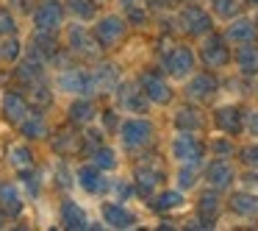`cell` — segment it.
<instances>
[{
    "instance_id": "cell-1",
    "label": "cell",
    "mask_w": 258,
    "mask_h": 231,
    "mask_svg": "<svg viewBox=\"0 0 258 231\" xmlns=\"http://www.w3.org/2000/svg\"><path fill=\"white\" fill-rule=\"evenodd\" d=\"M117 145L125 156H142L158 140V125L150 114H122L117 128Z\"/></svg>"
},
{
    "instance_id": "cell-2",
    "label": "cell",
    "mask_w": 258,
    "mask_h": 231,
    "mask_svg": "<svg viewBox=\"0 0 258 231\" xmlns=\"http://www.w3.org/2000/svg\"><path fill=\"white\" fill-rule=\"evenodd\" d=\"M158 67L175 81V84H183L186 78L200 70V59H197V45H191L189 39L180 42H169L167 48L158 51Z\"/></svg>"
},
{
    "instance_id": "cell-3",
    "label": "cell",
    "mask_w": 258,
    "mask_h": 231,
    "mask_svg": "<svg viewBox=\"0 0 258 231\" xmlns=\"http://www.w3.org/2000/svg\"><path fill=\"white\" fill-rule=\"evenodd\" d=\"M53 86H56L58 95L67 98H100L92 64L86 62H73L67 67H58L53 73Z\"/></svg>"
},
{
    "instance_id": "cell-4",
    "label": "cell",
    "mask_w": 258,
    "mask_h": 231,
    "mask_svg": "<svg viewBox=\"0 0 258 231\" xmlns=\"http://www.w3.org/2000/svg\"><path fill=\"white\" fill-rule=\"evenodd\" d=\"M172 23H175V31L189 42H197L206 34L217 31V17L208 12L206 3H197V0L180 3V6L175 9V14H172Z\"/></svg>"
},
{
    "instance_id": "cell-5",
    "label": "cell",
    "mask_w": 258,
    "mask_h": 231,
    "mask_svg": "<svg viewBox=\"0 0 258 231\" xmlns=\"http://www.w3.org/2000/svg\"><path fill=\"white\" fill-rule=\"evenodd\" d=\"M131 178H134V184H136L139 201L147 203L164 184H169V162L167 159L161 162V159H156V156L142 153V156H136V162H134Z\"/></svg>"
},
{
    "instance_id": "cell-6",
    "label": "cell",
    "mask_w": 258,
    "mask_h": 231,
    "mask_svg": "<svg viewBox=\"0 0 258 231\" xmlns=\"http://www.w3.org/2000/svg\"><path fill=\"white\" fill-rule=\"evenodd\" d=\"M191 212L195 214L183 223L186 228H197V231L217 228L225 212V195L208 184H200L195 192V201H191Z\"/></svg>"
},
{
    "instance_id": "cell-7",
    "label": "cell",
    "mask_w": 258,
    "mask_h": 231,
    "mask_svg": "<svg viewBox=\"0 0 258 231\" xmlns=\"http://www.w3.org/2000/svg\"><path fill=\"white\" fill-rule=\"evenodd\" d=\"M136 81H139L142 92L147 95V101L153 103V109H172L178 103V84L164 73L158 64H150V67H142L136 73Z\"/></svg>"
},
{
    "instance_id": "cell-8",
    "label": "cell",
    "mask_w": 258,
    "mask_h": 231,
    "mask_svg": "<svg viewBox=\"0 0 258 231\" xmlns=\"http://www.w3.org/2000/svg\"><path fill=\"white\" fill-rule=\"evenodd\" d=\"M167 162L203 167L208 162V140L191 131H172V136L167 140Z\"/></svg>"
},
{
    "instance_id": "cell-9",
    "label": "cell",
    "mask_w": 258,
    "mask_h": 231,
    "mask_svg": "<svg viewBox=\"0 0 258 231\" xmlns=\"http://www.w3.org/2000/svg\"><path fill=\"white\" fill-rule=\"evenodd\" d=\"M131 25H128V20H125V14L122 12H100L97 14V20L92 23V34H95V39H97V45L103 48V53L106 56H111V53H117L119 48L128 42V36H131Z\"/></svg>"
},
{
    "instance_id": "cell-10",
    "label": "cell",
    "mask_w": 258,
    "mask_h": 231,
    "mask_svg": "<svg viewBox=\"0 0 258 231\" xmlns=\"http://www.w3.org/2000/svg\"><path fill=\"white\" fill-rule=\"evenodd\" d=\"M61 42L70 53H73L78 62H86V64H95L97 59H103V48L97 45L95 34H92V25L89 23H78V20H67L61 31Z\"/></svg>"
},
{
    "instance_id": "cell-11",
    "label": "cell",
    "mask_w": 258,
    "mask_h": 231,
    "mask_svg": "<svg viewBox=\"0 0 258 231\" xmlns=\"http://www.w3.org/2000/svg\"><path fill=\"white\" fill-rule=\"evenodd\" d=\"M195 45H197V59H200V67L214 70V73H225V70L233 67V45L225 39L222 28L206 34L203 39H197Z\"/></svg>"
},
{
    "instance_id": "cell-12",
    "label": "cell",
    "mask_w": 258,
    "mask_h": 231,
    "mask_svg": "<svg viewBox=\"0 0 258 231\" xmlns=\"http://www.w3.org/2000/svg\"><path fill=\"white\" fill-rule=\"evenodd\" d=\"M219 95H222V73H214L206 67H200L191 78L180 84V98L197 103V106H214Z\"/></svg>"
},
{
    "instance_id": "cell-13",
    "label": "cell",
    "mask_w": 258,
    "mask_h": 231,
    "mask_svg": "<svg viewBox=\"0 0 258 231\" xmlns=\"http://www.w3.org/2000/svg\"><path fill=\"white\" fill-rule=\"evenodd\" d=\"M239 173L241 167L236 164V159H217L208 156V162L203 164V184L219 190L222 195H228L233 187H239Z\"/></svg>"
},
{
    "instance_id": "cell-14",
    "label": "cell",
    "mask_w": 258,
    "mask_h": 231,
    "mask_svg": "<svg viewBox=\"0 0 258 231\" xmlns=\"http://www.w3.org/2000/svg\"><path fill=\"white\" fill-rule=\"evenodd\" d=\"M111 103H114V106H117L122 114H150V112H153V103L147 101V95L142 92L136 75L119 81L117 89L111 92Z\"/></svg>"
},
{
    "instance_id": "cell-15",
    "label": "cell",
    "mask_w": 258,
    "mask_h": 231,
    "mask_svg": "<svg viewBox=\"0 0 258 231\" xmlns=\"http://www.w3.org/2000/svg\"><path fill=\"white\" fill-rule=\"evenodd\" d=\"M28 20H31V31L61 34L70 17H67V9H64V0H36Z\"/></svg>"
},
{
    "instance_id": "cell-16",
    "label": "cell",
    "mask_w": 258,
    "mask_h": 231,
    "mask_svg": "<svg viewBox=\"0 0 258 231\" xmlns=\"http://www.w3.org/2000/svg\"><path fill=\"white\" fill-rule=\"evenodd\" d=\"M208 120H211V131H217V134H228V136H236V140L244 134V106L241 103L217 101L208 112Z\"/></svg>"
},
{
    "instance_id": "cell-17",
    "label": "cell",
    "mask_w": 258,
    "mask_h": 231,
    "mask_svg": "<svg viewBox=\"0 0 258 231\" xmlns=\"http://www.w3.org/2000/svg\"><path fill=\"white\" fill-rule=\"evenodd\" d=\"M169 128L172 131H191V134H206L211 128V120H208V112L203 106L191 101H180L172 106V114H169Z\"/></svg>"
},
{
    "instance_id": "cell-18",
    "label": "cell",
    "mask_w": 258,
    "mask_h": 231,
    "mask_svg": "<svg viewBox=\"0 0 258 231\" xmlns=\"http://www.w3.org/2000/svg\"><path fill=\"white\" fill-rule=\"evenodd\" d=\"M108 175L111 173L100 170L95 162H89V159L75 164V187L89 198H108V192H111V178H108Z\"/></svg>"
},
{
    "instance_id": "cell-19",
    "label": "cell",
    "mask_w": 258,
    "mask_h": 231,
    "mask_svg": "<svg viewBox=\"0 0 258 231\" xmlns=\"http://www.w3.org/2000/svg\"><path fill=\"white\" fill-rule=\"evenodd\" d=\"M100 223L106 228H136L139 225V214L131 203H122V201H114V198H100Z\"/></svg>"
},
{
    "instance_id": "cell-20",
    "label": "cell",
    "mask_w": 258,
    "mask_h": 231,
    "mask_svg": "<svg viewBox=\"0 0 258 231\" xmlns=\"http://www.w3.org/2000/svg\"><path fill=\"white\" fill-rule=\"evenodd\" d=\"M47 145H50V151L56 153V156H64V159L81 156V151H84V128H78V125H73V123L58 125V128L50 131Z\"/></svg>"
},
{
    "instance_id": "cell-21",
    "label": "cell",
    "mask_w": 258,
    "mask_h": 231,
    "mask_svg": "<svg viewBox=\"0 0 258 231\" xmlns=\"http://www.w3.org/2000/svg\"><path fill=\"white\" fill-rule=\"evenodd\" d=\"M147 206H150V212L158 214V217H172V214L189 209V192L178 190L175 184H164L161 190L147 201Z\"/></svg>"
},
{
    "instance_id": "cell-22",
    "label": "cell",
    "mask_w": 258,
    "mask_h": 231,
    "mask_svg": "<svg viewBox=\"0 0 258 231\" xmlns=\"http://www.w3.org/2000/svg\"><path fill=\"white\" fill-rule=\"evenodd\" d=\"M225 212L241 223H258V192H250L244 187L230 190L225 195Z\"/></svg>"
},
{
    "instance_id": "cell-23",
    "label": "cell",
    "mask_w": 258,
    "mask_h": 231,
    "mask_svg": "<svg viewBox=\"0 0 258 231\" xmlns=\"http://www.w3.org/2000/svg\"><path fill=\"white\" fill-rule=\"evenodd\" d=\"M31 112H34V106H31L28 95L20 86L17 89H3V95H0V117L6 120L12 128H17Z\"/></svg>"
},
{
    "instance_id": "cell-24",
    "label": "cell",
    "mask_w": 258,
    "mask_h": 231,
    "mask_svg": "<svg viewBox=\"0 0 258 231\" xmlns=\"http://www.w3.org/2000/svg\"><path fill=\"white\" fill-rule=\"evenodd\" d=\"M12 78H14V84H17L20 89H28V86L39 84V81L50 78V67H47L42 59H36V56H31V53H25V56L12 67Z\"/></svg>"
},
{
    "instance_id": "cell-25",
    "label": "cell",
    "mask_w": 258,
    "mask_h": 231,
    "mask_svg": "<svg viewBox=\"0 0 258 231\" xmlns=\"http://www.w3.org/2000/svg\"><path fill=\"white\" fill-rule=\"evenodd\" d=\"M100 117V98H70V103L64 106V120L78 128L97 123Z\"/></svg>"
},
{
    "instance_id": "cell-26",
    "label": "cell",
    "mask_w": 258,
    "mask_h": 231,
    "mask_svg": "<svg viewBox=\"0 0 258 231\" xmlns=\"http://www.w3.org/2000/svg\"><path fill=\"white\" fill-rule=\"evenodd\" d=\"M222 34L230 45H247V42H258V25H255V17L252 14H244L241 12L239 17L222 23Z\"/></svg>"
},
{
    "instance_id": "cell-27",
    "label": "cell",
    "mask_w": 258,
    "mask_h": 231,
    "mask_svg": "<svg viewBox=\"0 0 258 231\" xmlns=\"http://www.w3.org/2000/svg\"><path fill=\"white\" fill-rule=\"evenodd\" d=\"M58 223L67 231H86L92 225V220H89V214H86V209L81 206L73 195H64L61 201H58Z\"/></svg>"
},
{
    "instance_id": "cell-28",
    "label": "cell",
    "mask_w": 258,
    "mask_h": 231,
    "mask_svg": "<svg viewBox=\"0 0 258 231\" xmlns=\"http://www.w3.org/2000/svg\"><path fill=\"white\" fill-rule=\"evenodd\" d=\"M92 73H95V81H97V89H100V98H103V95L111 98V92L117 89V84L125 78L122 67H119L114 59H108V56L97 59V62L92 64Z\"/></svg>"
},
{
    "instance_id": "cell-29",
    "label": "cell",
    "mask_w": 258,
    "mask_h": 231,
    "mask_svg": "<svg viewBox=\"0 0 258 231\" xmlns=\"http://www.w3.org/2000/svg\"><path fill=\"white\" fill-rule=\"evenodd\" d=\"M50 131H53L50 128V120H47V114L42 112V109H34V112H31L28 117L17 125L20 140H28V142H34V145L50 140Z\"/></svg>"
},
{
    "instance_id": "cell-30",
    "label": "cell",
    "mask_w": 258,
    "mask_h": 231,
    "mask_svg": "<svg viewBox=\"0 0 258 231\" xmlns=\"http://www.w3.org/2000/svg\"><path fill=\"white\" fill-rule=\"evenodd\" d=\"M233 73L239 78H258V42L233 48Z\"/></svg>"
},
{
    "instance_id": "cell-31",
    "label": "cell",
    "mask_w": 258,
    "mask_h": 231,
    "mask_svg": "<svg viewBox=\"0 0 258 231\" xmlns=\"http://www.w3.org/2000/svg\"><path fill=\"white\" fill-rule=\"evenodd\" d=\"M0 206L6 209V214L12 220L23 217L25 212V195H23V187H20L17 178H3L0 181Z\"/></svg>"
},
{
    "instance_id": "cell-32",
    "label": "cell",
    "mask_w": 258,
    "mask_h": 231,
    "mask_svg": "<svg viewBox=\"0 0 258 231\" xmlns=\"http://www.w3.org/2000/svg\"><path fill=\"white\" fill-rule=\"evenodd\" d=\"M36 159H39L36 156V148H34V142H28V140H17L6 148V164L14 173L36 167Z\"/></svg>"
},
{
    "instance_id": "cell-33",
    "label": "cell",
    "mask_w": 258,
    "mask_h": 231,
    "mask_svg": "<svg viewBox=\"0 0 258 231\" xmlns=\"http://www.w3.org/2000/svg\"><path fill=\"white\" fill-rule=\"evenodd\" d=\"M169 184L195 195L197 187L203 184V167H197V164H169Z\"/></svg>"
},
{
    "instance_id": "cell-34",
    "label": "cell",
    "mask_w": 258,
    "mask_h": 231,
    "mask_svg": "<svg viewBox=\"0 0 258 231\" xmlns=\"http://www.w3.org/2000/svg\"><path fill=\"white\" fill-rule=\"evenodd\" d=\"M89 162H95L100 170H106V173H117L119 164H122V151H119V145H114V142H103L97 151H92Z\"/></svg>"
},
{
    "instance_id": "cell-35",
    "label": "cell",
    "mask_w": 258,
    "mask_h": 231,
    "mask_svg": "<svg viewBox=\"0 0 258 231\" xmlns=\"http://www.w3.org/2000/svg\"><path fill=\"white\" fill-rule=\"evenodd\" d=\"M100 0H64V9H67L70 20H78V23H95L97 14H100Z\"/></svg>"
},
{
    "instance_id": "cell-36",
    "label": "cell",
    "mask_w": 258,
    "mask_h": 231,
    "mask_svg": "<svg viewBox=\"0 0 258 231\" xmlns=\"http://www.w3.org/2000/svg\"><path fill=\"white\" fill-rule=\"evenodd\" d=\"M25 51H28V48H25V39L20 34L3 36V39H0V64H3V67H14V64L25 56Z\"/></svg>"
},
{
    "instance_id": "cell-37",
    "label": "cell",
    "mask_w": 258,
    "mask_h": 231,
    "mask_svg": "<svg viewBox=\"0 0 258 231\" xmlns=\"http://www.w3.org/2000/svg\"><path fill=\"white\" fill-rule=\"evenodd\" d=\"M244 3L247 0H206L208 12L217 17V23H228V20L239 17L244 12Z\"/></svg>"
},
{
    "instance_id": "cell-38",
    "label": "cell",
    "mask_w": 258,
    "mask_h": 231,
    "mask_svg": "<svg viewBox=\"0 0 258 231\" xmlns=\"http://www.w3.org/2000/svg\"><path fill=\"white\" fill-rule=\"evenodd\" d=\"M206 140H208V156H217V159H233L236 156V148H239L236 136L211 131V136H206Z\"/></svg>"
},
{
    "instance_id": "cell-39",
    "label": "cell",
    "mask_w": 258,
    "mask_h": 231,
    "mask_svg": "<svg viewBox=\"0 0 258 231\" xmlns=\"http://www.w3.org/2000/svg\"><path fill=\"white\" fill-rule=\"evenodd\" d=\"M233 159H236V164H239L241 170H258V140L239 142Z\"/></svg>"
},
{
    "instance_id": "cell-40",
    "label": "cell",
    "mask_w": 258,
    "mask_h": 231,
    "mask_svg": "<svg viewBox=\"0 0 258 231\" xmlns=\"http://www.w3.org/2000/svg\"><path fill=\"white\" fill-rule=\"evenodd\" d=\"M108 198H114V201H122V203L139 201L134 178H131V175H128V178H111V192H108Z\"/></svg>"
},
{
    "instance_id": "cell-41",
    "label": "cell",
    "mask_w": 258,
    "mask_h": 231,
    "mask_svg": "<svg viewBox=\"0 0 258 231\" xmlns=\"http://www.w3.org/2000/svg\"><path fill=\"white\" fill-rule=\"evenodd\" d=\"M20 34V14L9 3H0V39Z\"/></svg>"
},
{
    "instance_id": "cell-42",
    "label": "cell",
    "mask_w": 258,
    "mask_h": 231,
    "mask_svg": "<svg viewBox=\"0 0 258 231\" xmlns=\"http://www.w3.org/2000/svg\"><path fill=\"white\" fill-rule=\"evenodd\" d=\"M14 175H17L20 187H23L25 192H31V198H39V192H42V175H39V170L31 167V170H20V173H14Z\"/></svg>"
},
{
    "instance_id": "cell-43",
    "label": "cell",
    "mask_w": 258,
    "mask_h": 231,
    "mask_svg": "<svg viewBox=\"0 0 258 231\" xmlns=\"http://www.w3.org/2000/svg\"><path fill=\"white\" fill-rule=\"evenodd\" d=\"M119 120H122V112H119L117 106H106V109H100V117H97V123L103 125V131H106L108 136H114L117 134V128H119Z\"/></svg>"
},
{
    "instance_id": "cell-44",
    "label": "cell",
    "mask_w": 258,
    "mask_h": 231,
    "mask_svg": "<svg viewBox=\"0 0 258 231\" xmlns=\"http://www.w3.org/2000/svg\"><path fill=\"white\" fill-rule=\"evenodd\" d=\"M244 136L247 140H258V106L244 109Z\"/></svg>"
},
{
    "instance_id": "cell-45",
    "label": "cell",
    "mask_w": 258,
    "mask_h": 231,
    "mask_svg": "<svg viewBox=\"0 0 258 231\" xmlns=\"http://www.w3.org/2000/svg\"><path fill=\"white\" fill-rule=\"evenodd\" d=\"M239 187H244V190H250V192H258V170H241Z\"/></svg>"
},
{
    "instance_id": "cell-46",
    "label": "cell",
    "mask_w": 258,
    "mask_h": 231,
    "mask_svg": "<svg viewBox=\"0 0 258 231\" xmlns=\"http://www.w3.org/2000/svg\"><path fill=\"white\" fill-rule=\"evenodd\" d=\"M9 220H12V217L6 214V209L0 206V228H6V225H9Z\"/></svg>"
},
{
    "instance_id": "cell-47",
    "label": "cell",
    "mask_w": 258,
    "mask_h": 231,
    "mask_svg": "<svg viewBox=\"0 0 258 231\" xmlns=\"http://www.w3.org/2000/svg\"><path fill=\"white\" fill-rule=\"evenodd\" d=\"M252 95H255V101H258V78H255V89H252Z\"/></svg>"
},
{
    "instance_id": "cell-48",
    "label": "cell",
    "mask_w": 258,
    "mask_h": 231,
    "mask_svg": "<svg viewBox=\"0 0 258 231\" xmlns=\"http://www.w3.org/2000/svg\"><path fill=\"white\" fill-rule=\"evenodd\" d=\"M252 17H255V25H258V12H255V14H252Z\"/></svg>"
},
{
    "instance_id": "cell-49",
    "label": "cell",
    "mask_w": 258,
    "mask_h": 231,
    "mask_svg": "<svg viewBox=\"0 0 258 231\" xmlns=\"http://www.w3.org/2000/svg\"><path fill=\"white\" fill-rule=\"evenodd\" d=\"M100 3H114V0H100Z\"/></svg>"
}]
</instances>
